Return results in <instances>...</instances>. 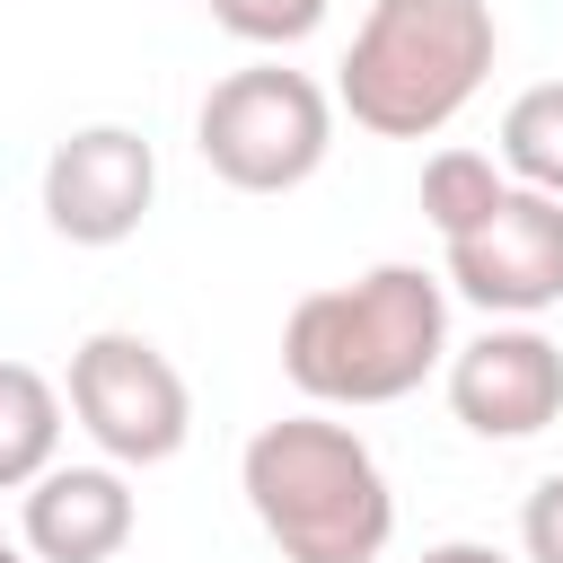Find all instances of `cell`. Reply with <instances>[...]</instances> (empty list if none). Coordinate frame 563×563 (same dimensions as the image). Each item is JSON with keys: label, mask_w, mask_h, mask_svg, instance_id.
<instances>
[{"label": "cell", "mask_w": 563, "mask_h": 563, "mask_svg": "<svg viewBox=\"0 0 563 563\" xmlns=\"http://www.w3.org/2000/svg\"><path fill=\"white\" fill-rule=\"evenodd\" d=\"M449 255V290L466 308H484L493 325H528L563 299V202L510 185L466 238L440 246Z\"/></svg>", "instance_id": "8992f818"}, {"label": "cell", "mask_w": 563, "mask_h": 563, "mask_svg": "<svg viewBox=\"0 0 563 563\" xmlns=\"http://www.w3.org/2000/svg\"><path fill=\"white\" fill-rule=\"evenodd\" d=\"M493 53V0H369L334 70V106L378 141H431L475 106Z\"/></svg>", "instance_id": "3957f363"}, {"label": "cell", "mask_w": 563, "mask_h": 563, "mask_svg": "<svg viewBox=\"0 0 563 563\" xmlns=\"http://www.w3.org/2000/svg\"><path fill=\"white\" fill-rule=\"evenodd\" d=\"M141 528V501L123 484V466H44L26 484V510H18V537L35 563H114Z\"/></svg>", "instance_id": "9c48e42d"}, {"label": "cell", "mask_w": 563, "mask_h": 563, "mask_svg": "<svg viewBox=\"0 0 563 563\" xmlns=\"http://www.w3.org/2000/svg\"><path fill=\"white\" fill-rule=\"evenodd\" d=\"M194 150L229 194H299L334 150V97L290 62H246L194 106Z\"/></svg>", "instance_id": "277c9868"}, {"label": "cell", "mask_w": 563, "mask_h": 563, "mask_svg": "<svg viewBox=\"0 0 563 563\" xmlns=\"http://www.w3.org/2000/svg\"><path fill=\"white\" fill-rule=\"evenodd\" d=\"M158 202V150L132 123H79L44 158V229L70 246H123L141 238Z\"/></svg>", "instance_id": "52a82bcc"}, {"label": "cell", "mask_w": 563, "mask_h": 563, "mask_svg": "<svg viewBox=\"0 0 563 563\" xmlns=\"http://www.w3.org/2000/svg\"><path fill=\"white\" fill-rule=\"evenodd\" d=\"M413 563H510L501 545H484V537H449V545H422Z\"/></svg>", "instance_id": "9a60e30c"}, {"label": "cell", "mask_w": 563, "mask_h": 563, "mask_svg": "<svg viewBox=\"0 0 563 563\" xmlns=\"http://www.w3.org/2000/svg\"><path fill=\"white\" fill-rule=\"evenodd\" d=\"M202 9H211V0H202Z\"/></svg>", "instance_id": "e0dca14e"}, {"label": "cell", "mask_w": 563, "mask_h": 563, "mask_svg": "<svg viewBox=\"0 0 563 563\" xmlns=\"http://www.w3.org/2000/svg\"><path fill=\"white\" fill-rule=\"evenodd\" d=\"M449 413L475 440H537L563 422V343L537 325H484L449 352Z\"/></svg>", "instance_id": "ba28073f"}, {"label": "cell", "mask_w": 563, "mask_h": 563, "mask_svg": "<svg viewBox=\"0 0 563 563\" xmlns=\"http://www.w3.org/2000/svg\"><path fill=\"white\" fill-rule=\"evenodd\" d=\"M0 563H35V554H18V545H9V537H0Z\"/></svg>", "instance_id": "2e32d148"}, {"label": "cell", "mask_w": 563, "mask_h": 563, "mask_svg": "<svg viewBox=\"0 0 563 563\" xmlns=\"http://www.w3.org/2000/svg\"><path fill=\"white\" fill-rule=\"evenodd\" d=\"M501 194H510V176H501V158H493V150H457V141H449V150H431V158H422V220L440 229V246H449V238H466Z\"/></svg>", "instance_id": "7c38bea8"}, {"label": "cell", "mask_w": 563, "mask_h": 563, "mask_svg": "<svg viewBox=\"0 0 563 563\" xmlns=\"http://www.w3.org/2000/svg\"><path fill=\"white\" fill-rule=\"evenodd\" d=\"M238 493L282 563H378L396 493L378 449L334 413H282L238 449Z\"/></svg>", "instance_id": "7a4b0ae2"}, {"label": "cell", "mask_w": 563, "mask_h": 563, "mask_svg": "<svg viewBox=\"0 0 563 563\" xmlns=\"http://www.w3.org/2000/svg\"><path fill=\"white\" fill-rule=\"evenodd\" d=\"M62 466V387L35 361H0V493H26Z\"/></svg>", "instance_id": "30bf717a"}, {"label": "cell", "mask_w": 563, "mask_h": 563, "mask_svg": "<svg viewBox=\"0 0 563 563\" xmlns=\"http://www.w3.org/2000/svg\"><path fill=\"white\" fill-rule=\"evenodd\" d=\"M519 554L528 563H563V466L537 475V493L519 501Z\"/></svg>", "instance_id": "5bb4252c"}, {"label": "cell", "mask_w": 563, "mask_h": 563, "mask_svg": "<svg viewBox=\"0 0 563 563\" xmlns=\"http://www.w3.org/2000/svg\"><path fill=\"white\" fill-rule=\"evenodd\" d=\"M62 405L97 440L106 466H167L194 440V387H185V369L150 334H132V325H97V334L70 343Z\"/></svg>", "instance_id": "5b68a950"}, {"label": "cell", "mask_w": 563, "mask_h": 563, "mask_svg": "<svg viewBox=\"0 0 563 563\" xmlns=\"http://www.w3.org/2000/svg\"><path fill=\"white\" fill-rule=\"evenodd\" d=\"M325 9H334V0H211V18H220L238 44H255V53L308 44V35L325 26Z\"/></svg>", "instance_id": "4fadbf2b"}, {"label": "cell", "mask_w": 563, "mask_h": 563, "mask_svg": "<svg viewBox=\"0 0 563 563\" xmlns=\"http://www.w3.org/2000/svg\"><path fill=\"white\" fill-rule=\"evenodd\" d=\"M449 282L422 264H369L282 317V378L325 413L396 405L431 369H449Z\"/></svg>", "instance_id": "6da1fadb"}, {"label": "cell", "mask_w": 563, "mask_h": 563, "mask_svg": "<svg viewBox=\"0 0 563 563\" xmlns=\"http://www.w3.org/2000/svg\"><path fill=\"white\" fill-rule=\"evenodd\" d=\"M501 176L563 202V79H537L501 106Z\"/></svg>", "instance_id": "8fae6325"}]
</instances>
